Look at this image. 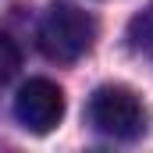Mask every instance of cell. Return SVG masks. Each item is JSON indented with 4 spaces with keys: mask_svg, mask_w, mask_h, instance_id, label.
<instances>
[{
    "mask_svg": "<svg viewBox=\"0 0 153 153\" xmlns=\"http://www.w3.org/2000/svg\"><path fill=\"white\" fill-rule=\"evenodd\" d=\"M93 39H96V22L71 4H53L39 22V50L61 64H71L82 53H89Z\"/></svg>",
    "mask_w": 153,
    "mask_h": 153,
    "instance_id": "obj_1",
    "label": "cell"
},
{
    "mask_svg": "<svg viewBox=\"0 0 153 153\" xmlns=\"http://www.w3.org/2000/svg\"><path fill=\"white\" fill-rule=\"evenodd\" d=\"M89 121L111 139H139L146 132V107L125 85H100L89 96Z\"/></svg>",
    "mask_w": 153,
    "mask_h": 153,
    "instance_id": "obj_2",
    "label": "cell"
},
{
    "mask_svg": "<svg viewBox=\"0 0 153 153\" xmlns=\"http://www.w3.org/2000/svg\"><path fill=\"white\" fill-rule=\"evenodd\" d=\"M14 117L25 132L46 135L64 117V93L50 78H29L14 96Z\"/></svg>",
    "mask_w": 153,
    "mask_h": 153,
    "instance_id": "obj_3",
    "label": "cell"
},
{
    "mask_svg": "<svg viewBox=\"0 0 153 153\" xmlns=\"http://www.w3.org/2000/svg\"><path fill=\"white\" fill-rule=\"evenodd\" d=\"M18 68H22V50H18V43L7 36V32H0V85L18 75Z\"/></svg>",
    "mask_w": 153,
    "mask_h": 153,
    "instance_id": "obj_4",
    "label": "cell"
}]
</instances>
